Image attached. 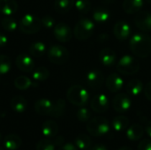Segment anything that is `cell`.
I'll return each instance as SVG.
<instances>
[{
    "instance_id": "6da1fadb",
    "label": "cell",
    "mask_w": 151,
    "mask_h": 150,
    "mask_svg": "<svg viewBox=\"0 0 151 150\" xmlns=\"http://www.w3.org/2000/svg\"><path fill=\"white\" fill-rule=\"evenodd\" d=\"M131 51L138 57L145 58L151 54V38L144 34H134L129 42Z\"/></svg>"
},
{
    "instance_id": "7a4b0ae2",
    "label": "cell",
    "mask_w": 151,
    "mask_h": 150,
    "mask_svg": "<svg viewBox=\"0 0 151 150\" xmlns=\"http://www.w3.org/2000/svg\"><path fill=\"white\" fill-rule=\"evenodd\" d=\"M67 100L73 105L78 107L85 106L89 99V95L88 90L80 85L72 86L66 94Z\"/></svg>"
},
{
    "instance_id": "3957f363",
    "label": "cell",
    "mask_w": 151,
    "mask_h": 150,
    "mask_svg": "<svg viewBox=\"0 0 151 150\" xmlns=\"http://www.w3.org/2000/svg\"><path fill=\"white\" fill-rule=\"evenodd\" d=\"M87 130L90 135L100 137L110 132V124L105 118L96 117L88 121L87 125Z\"/></svg>"
},
{
    "instance_id": "277c9868",
    "label": "cell",
    "mask_w": 151,
    "mask_h": 150,
    "mask_svg": "<svg viewBox=\"0 0 151 150\" xmlns=\"http://www.w3.org/2000/svg\"><path fill=\"white\" fill-rule=\"evenodd\" d=\"M42 27V21L39 18L33 14H25L19 22V30L26 34H33L37 33Z\"/></svg>"
},
{
    "instance_id": "5b68a950",
    "label": "cell",
    "mask_w": 151,
    "mask_h": 150,
    "mask_svg": "<svg viewBox=\"0 0 151 150\" xmlns=\"http://www.w3.org/2000/svg\"><path fill=\"white\" fill-rule=\"evenodd\" d=\"M118 71L126 76L134 75L140 70V64L137 59L130 55L122 57L117 64Z\"/></svg>"
},
{
    "instance_id": "8992f818",
    "label": "cell",
    "mask_w": 151,
    "mask_h": 150,
    "mask_svg": "<svg viewBox=\"0 0 151 150\" xmlns=\"http://www.w3.org/2000/svg\"><path fill=\"white\" fill-rule=\"evenodd\" d=\"M95 31V24L89 19H81L75 25L73 34L77 40L85 41L91 37Z\"/></svg>"
},
{
    "instance_id": "52a82bcc",
    "label": "cell",
    "mask_w": 151,
    "mask_h": 150,
    "mask_svg": "<svg viewBox=\"0 0 151 150\" xmlns=\"http://www.w3.org/2000/svg\"><path fill=\"white\" fill-rule=\"evenodd\" d=\"M69 58V52L62 45H53L48 50V59L55 65H63Z\"/></svg>"
},
{
    "instance_id": "ba28073f",
    "label": "cell",
    "mask_w": 151,
    "mask_h": 150,
    "mask_svg": "<svg viewBox=\"0 0 151 150\" xmlns=\"http://www.w3.org/2000/svg\"><path fill=\"white\" fill-rule=\"evenodd\" d=\"M53 34L55 38L60 42H67L73 37V31L71 27L64 22H59L55 25Z\"/></svg>"
},
{
    "instance_id": "9c48e42d",
    "label": "cell",
    "mask_w": 151,
    "mask_h": 150,
    "mask_svg": "<svg viewBox=\"0 0 151 150\" xmlns=\"http://www.w3.org/2000/svg\"><path fill=\"white\" fill-rule=\"evenodd\" d=\"M131 105H132V101L129 95L123 93L116 95V96L113 98L112 101L113 109L119 113H123L127 111L131 108Z\"/></svg>"
},
{
    "instance_id": "30bf717a",
    "label": "cell",
    "mask_w": 151,
    "mask_h": 150,
    "mask_svg": "<svg viewBox=\"0 0 151 150\" xmlns=\"http://www.w3.org/2000/svg\"><path fill=\"white\" fill-rule=\"evenodd\" d=\"M109 106H110L109 98L104 94H98L95 95L90 102L91 109L96 113H104L107 111Z\"/></svg>"
},
{
    "instance_id": "8fae6325",
    "label": "cell",
    "mask_w": 151,
    "mask_h": 150,
    "mask_svg": "<svg viewBox=\"0 0 151 150\" xmlns=\"http://www.w3.org/2000/svg\"><path fill=\"white\" fill-rule=\"evenodd\" d=\"M16 66L24 72H31L35 68V61L33 57L28 56L27 54L22 53L19 54L15 59Z\"/></svg>"
},
{
    "instance_id": "7c38bea8",
    "label": "cell",
    "mask_w": 151,
    "mask_h": 150,
    "mask_svg": "<svg viewBox=\"0 0 151 150\" xmlns=\"http://www.w3.org/2000/svg\"><path fill=\"white\" fill-rule=\"evenodd\" d=\"M86 81L88 87L92 89H98L101 88L104 81V74L96 69L91 70L87 73Z\"/></svg>"
},
{
    "instance_id": "4fadbf2b",
    "label": "cell",
    "mask_w": 151,
    "mask_h": 150,
    "mask_svg": "<svg viewBox=\"0 0 151 150\" xmlns=\"http://www.w3.org/2000/svg\"><path fill=\"white\" fill-rule=\"evenodd\" d=\"M135 25L139 29L144 32L151 31V12L141 11L134 18Z\"/></svg>"
},
{
    "instance_id": "5bb4252c",
    "label": "cell",
    "mask_w": 151,
    "mask_h": 150,
    "mask_svg": "<svg viewBox=\"0 0 151 150\" xmlns=\"http://www.w3.org/2000/svg\"><path fill=\"white\" fill-rule=\"evenodd\" d=\"M113 33L117 39L124 41L131 34V26L127 21H119L114 25Z\"/></svg>"
},
{
    "instance_id": "9a60e30c",
    "label": "cell",
    "mask_w": 151,
    "mask_h": 150,
    "mask_svg": "<svg viewBox=\"0 0 151 150\" xmlns=\"http://www.w3.org/2000/svg\"><path fill=\"white\" fill-rule=\"evenodd\" d=\"M99 60L102 63V65H104V66L111 67V66H113L116 64L117 55L114 52V50H112L111 49L105 48V49H104V50H102L100 51V53H99Z\"/></svg>"
},
{
    "instance_id": "2e32d148",
    "label": "cell",
    "mask_w": 151,
    "mask_h": 150,
    "mask_svg": "<svg viewBox=\"0 0 151 150\" xmlns=\"http://www.w3.org/2000/svg\"><path fill=\"white\" fill-rule=\"evenodd\" d=\"M105 84H106V88L111 92L116 93V92H119L123 88L124 80L119 74L111 73L107 77L105 80Z\"/></svg>"
},
{
    "instance_id": "e0dca14e",
    "label": "cell",
    "mask_w": 151,
    "mask_h": 150,
    "mask_svg": "<svg viewBox=\"0 0 151 150\" xmlns=\"http://www.w3.org/2000/svg\"><path fill=\"white\" fill-rule=\"evenodd\" d=\"M53 107V103L46 98L39 99L35 103V110L39 115H50Z\"/></svg>"
},
{
    "instance_id": "ac0fdd59",
    "label": "cell",
    "mask_w": 151,
    "mask_h": 150,
    "mask_svg": "<svg viewBox=\"0 0 151 150\" xmlns=\"http://www.w3.org/2000/svg\"><path fill=\"white\" fill-rule=\"evenodd\" d=\"M58 132V126L53 120H47L42 124V133L47 139L54 138Z\"/></svg>"
},
{
    "instance_id": "d6986e66",
    "label": "cell",
    "mask_w": 151,
    "mask_h": 150,
    "mask_svg": "<svg viewBox=\"0 0 151 150\" xmlns=\"http://www.w3.org/2000/svg\"><path fill=\"white\" fill-rule=\"evenodd\" d=\"M144 0H125L123 3V10L129 14L139 12L143 7Z\"/></svg>"
},
{
    "instance_id": "ffe728a7",
    "label": "cell",
    "mask_w": 151,
    "mask_h": 150,
    "mask_svg": "<svg viewBox=\"0 0 151 150\" xmlns=\"http://www.w3.org/2000/svg\"><path fill=\"white\" fill-rule=\"evenodd\" d=\"M18 10V4L15 0H0V12L5 16H11Z\"/></svg>"
},
{
    "instance_id": "44dd1931",
    "label": "cell",
    "mask_w": 151,
    "mask_h": 150,
    "mask_svg": "<svg viewBox=\"0 0 151 150\" xmlns=\"http://www.w3.org/2000/svg\"><path fill=\"white\" fill-rule=\"evenodd\" d=\"M3 144L6 150H17L21 146V139L16 134H9L4 138Z\"/></svg>"
},
{
    "instance_id": "7402d4cb",
    "label": "cell",
    "mask_w": 151,
    "mask_h": 150,
    "mask_svg": "<svg viewBox=\"0 0 151 150\" xmlns=\"http://www.w3.org/2000/svg\"><path fill=\"white\" fill-rule=\"evenodd\" d=\"M11 108L17 113H22L27 108V101L21 95H16L11 100Z\"/></svg>"
},
{
    "instance_id": "603a6c76",
    "label": "cell",
    "mask_w": 151,
    "mask_h": 150,
    "mask_svg": "<svg viewBox=\"0 0 151 150\" xmlns=\"http://www.w3.org/2000/svg\"><path fill=\"white\" fill-rule=\"evenodd\" d=\"M143 133H144V129H143V127H142L141 125L134 124V125L130 126L127 128V137L130 141H135L140 140V139L142 137Z\"/></svg>"
},
{
    "instance_id": "cb8c5ba5",
    "label": "cell",
    "mask_w": 151,
    "mask_h": 150,
    "mask_svg": "<svg viewBox=\"0 0 151 150\" xmlns=\"http://www.w3.org/2000/svg\"><path fill=\"white\" fill-rule=\"evenodd\" d=\"M110 11L105 7H97L95 9L93 12V19L96 22L104 24L106 23L110 19Z\"/></svg>"
},
{
    "instance_id": "d4e9b609",
    "label": "cell",
    "mask_w": 151,
    "mask_h": 150,
    "mask_svg": "<svg viewBox=\"0 0 151 150\" xmlns=\"http://www.w3.org/2000/svg\"><path fill=\"white\" fill-rule=\"evenodd\" d=\"M143 88H144V86H143L142 82L137 79L130 80L127 85V94L130 95H133V96L139 95L143 91Z\"/></svg>"
},
{
    "instance_id": "484cf974",
    "label": "cell",
    "mask_w": 151,
    "mask_h": 150,
    "mask_svg": "<svg viewBox=\"0 0 151 150\" xmlns=\"http://www.w3.org/2000/svg\"><path fill=\"white\" fill-rule=\"evenodd\" d=\"M74 3H75L74 0H55L54 3L55 11L61 14L66 13L73 8Z\"/></svg>"
},
{
    "instance_id": "4316f807",
    "label": "cell",
    "mask_w": 151,
    "mask_h": 150,
    "mask_svg": "<svg viewBox=\"0 0 151 150\" xmlns=\"http://www.w3.org/2000/svg\"><path fill=\"white\" fill-rule=\"evenodd\" d=\"M113 129L117 132H122L129 127V119L123 115L117 116L112 120Z\"/></svg>"
},
{
    "instance_id": "83f0119b",
    "label": "cell",
    "mask_w": 151,
    "mask_h": 150,
    "mask_svg": "<svg viewBox=\"0 0 151 150\" xmlns=\"http://www.w3.org/2000/svg\"><path fill=\"white\" fill-rule=\"evenodd\" d=\"M74 144L79 150H88L91 147V139L87 134L81 133L75 138Z\"/></svg>"
},
{
    "instance_id": "f1b7e54d",
    "label": "cell",
    "mask_w": 151,
    "mask_h": 150,
    "mask_svg": "<svg viewBox=\"0 0 151 150\" xmlns=\"http://www.w3.org/2000/svg\"><path fill=\"white\" fill-rule=\"evenodd\" d=\"M46 52V45L42 42H35L29 46V53L33 57H41Z\"/></svg>"
},
{
    "instance_id": "f546056e",
    "label": "cell",
    "mask_w": 151,
    "mask_h": 150,
    "mask_svg": "<svg viewBox=\"0 0 151 150\" xmlns=\"http://www.w3.org/2000/svg\"><path fill=\"white\" fill-rule=\"evenodd\" d=\"M65 111V102L63 99H58L55 103H53L52 111L50 116L53 118H60Z\"/></svg>"
},
{
    "instance_id": "4dcf8cb0",
    "label": "cell",
    "mask_w": 151,
    "mask_h": 150,
    "mask_svg": "<svg viewBox=\"0 0 151 150\" xmlns=\"http://www.w3.org/2000/svg\"><path fill=\"white\" fill-rule=\"evenodd\" d=\"M14 86H15V88L17 89H19V90H27L30 87L33 86V82L27 76L21 75V76H18L14 80Z\"/></svg>"
},
{
    "instance_id": "1f68e13d",
    "label": "cell",
    "mask_w": 151,
    "mask_h": 150,
    "mask_svg": "<svg viewBox=\"0 0 151 150\" xmlns=\"http://www.w3.org/2000/svg\"><path fill=\"white\" fill-rule=\"evenodd\" d=\"M32 76L35 81H44L49 78L50 71L44 66H40L35 70Z\"/></svg>"
},
{
    "instance_id": "d6a6232c",
    "label": "cell",
    "mask_w": 151,
    "mask_h": 150,
    "mask_svg": "<svg viewBox=\"0 0 151 150\" xmlns=\"http://www.w3.org/2000/svg\"><path fill=\"white\" fill-rule=\"evenodd\" d=\"M2 27L4 29H5L8 32H12L18 27V24L15 20V19L12 18L11 16H6L2 19Z\"/></svg>"
},
{
    "instance_id": "836d02e7",
    "label": "cell",
    "mask_w": 151,
    "mask_h": 150,
    "mask_svg": "<svg viewBox=\"0 0 151 150\" xmlns=\"http://www.w3.org/2000/svg\"><path fill=\"white\" fill-rule=\"evenodd\" d=\"M74 6L79 12L86 14L91 9V2L90 0H76L74 3Z\"/></svg>"
},
{
    "instance_id": "e575fe53",
    "label": "cell",
    "mask_w": 151,
    "mask_h": 150,
    "mask_svg": "<svg viewBox=\"0 0 151 150\" xmlns=\"http://www.w3.org/2000/svg\"><path fill=\"white\" fill-rule=\"evenodd\" d=\"M12 62L6 55H0V75L6 74L10 72Z\"/></svg>"
},
{
    "instance_id": "d590c367",
    "label": "cell",
    "mask_w": 151,
    "mask_h": 150,
    "mask_svg": "<svg viewBox=\"0 0 151 150\" xmlns=\"http://www.w3.org/2000/svg\"><path fill=\"white\" fill-rule=\"evenodd\" d=\"M76 117H77L78 120L81 122H88L90 120L91 112L88 108H85L82 106L78 110V111L76 113Z\"/></svg>"
},
{
    "instance_id": "8d00e7d4",
    "label": "cell",
    "mask_w": 151,
    "mask_h": 150,
    "mask_svg": "<svg viewBox=\"0 0 151 150\" xmlns=\"http://www.w3.org/2000/svg\"><path fill=\"white\" fill-rule=\"evenodd\" d=\"M55 144L52 141L49 139L41 140L35 147V150H55Z\"/></svg>"
},
{
    "instance_id": "74e56055",
    "label": "cell",
    "mask_w": 151,
    "mask_h": 150,
    "mask_svg": "<svg viewBox=\"0 0 151 150\" xmlns=\"http://www.w3.org/2000/svg\"><path fill=\"white\" fill-rule=\"evenodd\" d=\"M41 21H42V25L47 29H50L55 27V19L50 15L43 16L42 18Z\"/></svg>"
},
{
    "instance_id": "f35d334b",
    "label": "cell",
    "mask_w": 151,
    "mask_h": 150,
    "mask_svg": "<svg viewBox=\"0 0 151 150\" xmlns=\"http://www.w3.org/2000/svg\"><path fill=\"white\" fill-rule=\"evenodd\" d=\"M138 150H151V140H142L138 145Z\"/></svg>"
},
{
    "instance_id": "ab89813d",
    "label": "cell",
    "mask_w": 151,
    "mask_h": 150,
    "mask_svg": "<svg viewBox=\"0 0 151 150\" xmlns=\"http://www.w3.org/2000/svg\"><path fill=\"white\" fill-rule=\"evenodd\" d=\"M143 91H144V95H145L146 98L151 101V82H149L145 85Z\"/></svg>"
},
{
    "instance_id": "60d3db41",
    "label": "cell",
    "mask_w": 151,
    "mask_h": 150,
    "mask_svg": "<svg viewBox=\"0 0 151 150\" xmlns=\"http://www.w3.org/2000/svg\"><path fill=\"white\" fill-rule=\"evenodd\" d=\"M58 150H79L77 149V147L75 146V144L73 143H65L63 144L62 146H60V148Z\"/></svg>"
},
{
    "instance_id": "b9f144b4",
    "label": "cell",
    "mask_w": 151,
    "mask_h": 150,
    "mask_svg": "<svg viewBox=\"0 0 151 150\" xmlns=\"http://www.w3.org/2000/svg\"><path fill=\"white\" fill-rule=\"evenodd\" d=\"M91 150H108V148L104 144L99 143V144H96L94 147H92Z\"/></svg>"
},
{
    "instance_id": "7bdbcfd3",
    "label": "cell",
    "mask_w": 151,
    "mask_h": 150,
    "mask_svg": "<svg viewBox=\"0 0 151 150\" xmlns=\"http://www.w3.org/2000/svg\"><path fill=\"white\" fill-rule=\"evenodd\" d=\"M7 42H8L7 37L4 34H1L0 33V47H3V46L6 45L7 44Z\"/></svg>"
},
{
    "instance_id": "ee69618b",
    "label": "cell",
    "mask_w": 151,
    "mask_h": 150,
    "mask_svg": "<svg viewBox=\"0 0 151 150\" xmlns=\"http://www.w3.org/2000/svg\"><path fill=\"white\" fill-rule=\"evenodd\" d=\"M54 144L56 146H62L64 144V138L59 136V137H57L54 141Z\"/></svg>"
},
{
    "instance_id": "f6af8a7d",
    "label": "cell",
    "mask_w": 151,
    "mask_h": 150,
    "mask_svg": "<svg viewBox=\"0 0 151 150\" xmlns=\"http://www.w3.org/2000/svg\"><path fill=\"white\" fill-rule=\"evenodd\" d=\"M145 131L147 133V134L149 135V137L151 138V121L149 122L146 126V128H145Z\"/></svg>"
},
{
    "instance_id": "bcb514c9",
    "label": "cell",
    "mask_w": 151,
    "mask_h": 150,
    "mask_svg": "<svg viewBox=\"0 0 151 150\" xmlns=\"http://www.w3.org/2000/svg\"><path fill=\"white\" fill-rule=\"evenodd\" d=\"M119 150H133L130 147H127V146H123L121 147L120 149H119Z\"/></svg>"
},
{
    "instance_id": "7dc6e473",
    "label": "cell",
    "mask_w": 151,
    "mask_h": 150,
    "mask_svg": "<svg viewBox=\"0 0 151 150\" xmlns=\"http://www.w3.org/2000/svg\"><path fill=\"white\" fill-rule=\"evenodd\" d=\"M114 0H104V3H111V2H113Z\"/></svg>"
},
{
    "instance_id": "c3c4849f",
    "label": "cell",
    "mask_w": 151,
    "mask_h": 150,
    "mask_svg": "<svg viewBox=\"0 0 151 150\" xmlns=\"http://www.w3.org/2000/svg\"><path fill=\"white\" fill-rule=\"evenodd\" d=\"M3 140H4V139L2 138V135H1V133H0V143L2 142V141H3Z\"/></svg>"
},
{
    "instance_id": "681fc988",
    "label": "cell",
    "mask_w": 151,
    "mask_h": 150,
    "mask_svg": "<svg viewBox=\"0 0 151 150\" xmlns=\"http://www.w3.org/2000/svg\"><path fill=\"white\" fill-rule=\"evenodd\" d=\"M147 3H149V4H151V0H145Z\"/></svg>"
},
{
    "instance_id": "f907efd6",
    "label": "cell",
    "mask_w": 151,
    "mask_h": 150,
    "mask_svg": "<svg viewBox=\"0 0 151 150\" xmlns=\"http://www.w3.org/2000/svg\"><path fill=\"white\" fill-rule=\"evenodd\" d=\"M0 150H4V149H2V148L0 147Z\"/></svg>"
},
{
    "instance_id": "816d5d0a",
    "label": "cell",
    "mask_w": 151,
    "mask_h": 150,
    "mask_svg": "<svg viewBox=\"0 0 151 150\" xmlns=\"http://www.w3.org/2000/svg\"><path fill=\"white\" fill-rule=\"evenodd\" d=\"M150 74H151V71H150Z\"/></svg>"
}]
</instances>
